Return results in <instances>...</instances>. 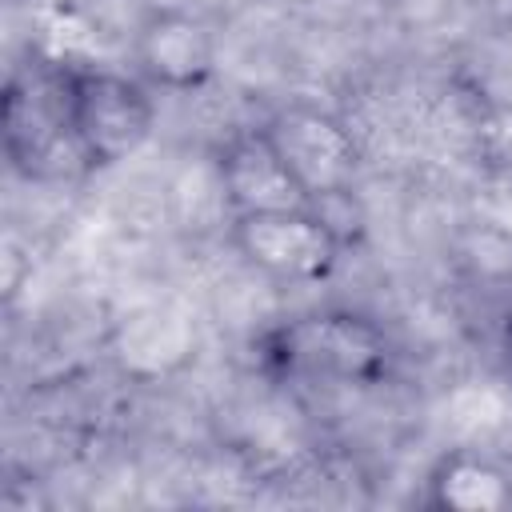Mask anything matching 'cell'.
<instances>
[{
	"label": "cell",
	"mask_w": 512,
	"mask_h": 512,
	"mask_svg": "<svg viewBox=\"0 0 512 512\" xmlns=\"http://www.w3.org/2000/svg\"><path fill=\"white\" fill-rule=\"evenodd\" d=\"M264 364L288 380H320V384H384L392 372V344L380 324L360 312L328 308L312 316H296L272 328L260 344Z\"/></svg>",
	"instance_id": "1"
},
{
	"label": "cell",
	"mask_w": 512,
	"mask_h": 512,
	"mask_svg": "<svg viewBox=\"0 0 512 512\" xmlns=\"http://www.w3.org/2000/svg\"><path fill=\"white\" fill-rule=\"evenodd\" d=\"M4 152L24 180H72L92 172L72 128L64 64H28L8 80Z\"/></svg>",
	"instance_id": "2"
},
{
	"label": "cell",
	"mask_w": 512,
	"mask_h": 512,
	"mask_svg": "<svg viewBox=\"0 0 512 512\" xmlns=\"http://www.w3.org/2000/svg\"><path fill=\"white\" fill-rule=\"evenodd\" d=\"M232 248L256 272L280 284H316L332 276L344 252L340 224L316 204L232 212Z\"/></svg>",
	"instance_id": "3"
},
{
	"label": "cell",
	"mask_w": 512,
	"mask_h": 512,
	"mask_svg": "<svg viewBox=\"0 0 512 512\" xmlns=\"http://www.w3.org/2000/svg\"><path fill=\"white\" fill-rule=\"evenodd\" d=\"M272 152L280 156L292 184L304 192L308 204L324 208L332 216L336 204L352 200L360 152L344 120H336L328 108L316 104H288L276 116L260 124Z\"/></svg>",
	"instance_id": "4"
},
{
	"label": "cell",
	"mask_w": 512,
	"mask_h": 512,
	"mask_svg": "<svg viewBox=\"0 0 512 512\" xmlns=\"http://www.w3.org/2000/svg\"><path fill=\"white\" fill-rule=\"evenodd\" d=\"M64 92L76 140L92 168H108L132 156L156 120V100L144 80L108 72V68H76L64 64Z\"/></svg>",
	"instance_id": "5"
},
{
	"label": "cell",
	"mask_w": 512,
	"mask_h": 512,
	"mask_svg": "<svg viewBox=\"0 0 512 512\" xmlns=\"http://www.w3.org/2000/svg\"><path fill=\"white\" fill-rule=\"evenodd\" d=\"M136 56L152 84L184 92L212 76L216 40H212L208 24H200L196 16L164 8L144 20V28L136 36Z\"/></svg>",
	"instance_id": "6"
},
{
	"label": "cell",
	"mask_w": 512,
	"mask_h": 512,
	"mask_svg": "<svg viewBox=\"0 0 512 512\" xmlns=\"http://www.w3.org/2000/svg\"><path fill=\"white\" fill-rule=\"evenodd\" d=\"M220 184H224V196H228L232 212L308 204L304 192L284 172L280 156L272 152V144H268V136L260 128L240 132V136H232L224 144V152H220Z\"/></svg>",
	"instance_id": "7"
},
{
	"label": "cell",
	"mask_w": 512,
	"mask_h": 512,
	"mask_svg": "<svg viewBox=\"0 0 512 512\" xmlns=\"http://www.w3.org/2000/svg\"><path fill=\"white\" fill-rule=\"evenodd\" d=\"M432 504L460 512H488L512 504V476L480 456H448L432 472Z\"/></svg>",
	"instance_id": "8"
},
{
	"label": "cell",
	"mask_w": 512,
	"mask_h": 512,
	"mask_svg": "<svg viewBox=\"0 0 512 512\" xmlns=\"http://www.w3.org/2000/svg\"><path fill=\"white\" fill-rule=\"evenodd\" d=\"M480 148L488 156V164H496L500 172H512V104L496 108L484 116L480 124Z\"/></svg>",
	"instance_id": "9"
},
{
	"label": "cell",
	"mask_w": 512,
	"mask_h": 512,
	"mask_svg": "<svg viewBox=\"0 0 512 512\" xmlns=\"http://www.w3.org/2000/svg\"><path fill=\"white\" fill-rule=\"evenodd\" d=\"M504 356H508V372H512V308H508V320H504Z\"/></svg>",
	"instance_id": "10"
}]
</instances>
